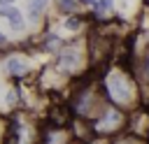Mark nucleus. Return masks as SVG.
<instances>
[{
  "label": "nucleus",
  "instance_id": "f257e3e1",
  "mask_svg": "<svg viewBox=\"0 0 149 144\" xmlns=\"http://www.w3.org/2000/svg\"><path fill=\"white\" fill-rule=\"evenodd\" d=\"M105 86L109 91V98H114L116 102H128L130 100V86H128V81L121 74H112L105 81Z\"/></svg>",
  "mask_w": 149,
  "mask_h": 144
},
{
  "label": "nucleus",
  "instance_id": "f03ea898",
  "mask_svg": "<svg viewBox=\"0 0 149 144\" xmlns=\"http://www.w3.org/2000/svg\"><path fill=\"white\" fill-rule=\"evenodd\" d=\"M79 63H81V53H79L77 46H70V49H63L61 51V58H58L61 70H74Z\"/></svg>",
  "mask_w": 149,
  "mask_h": 144
},
{
  "label": "nucleus",
  "instance_id": "7ed1b4c3",
  "mask_svg": "<svg viewBox=\"0 0 149 144\" xmlns=\"http://www.w3.org/2000/svg\"><path fill=\"white\" fill-rule=\"evenodd\" d=\"M121 128V111L119 109H105L102 118L98 121V130H116Z\"/></svg>",
  "mask_w": 149,
  "mask_h": 144
},
{
  "label": "nucleus",
  "instance_id": "20e7f679",
  "mask_svg": "<svg viewBox=\"0 0 149 144\" xmlns=\"http://www.w3.org/2000/svg\"><path fill=\"white\" fill-rule=\"evenodd\" d=\"M2 19L14 28V30H23V19H21V12L16 9V7H9V5H5L2 7Z\"/></svg>",
  "mask_w": 149,
  "mask_h": 144
},
{
  "label": "nucleus",
  "instance_id": "39448f33",
  "mask_svg": "<svg viewBox=\"0 0 149 144\" xmlns=\"http://www.w3.org/2000/svg\"><path fill=\"white\" fill-rule=\"evenodd\" d=\"M5 70H7V74L23 77V74H28V63H26V60H21V58H16V56H12V58H7Z\"/></svg>",
  "mask_w": 149,
  "mask_h": 144
},
{
  "label": "nucleus",
  "instance_id": "423d86ee",
  "mask_svg": "<svg viewBox=\"0 0 149 144\" xmlns=\"http://www.w3.org/2000/svg\"><path fill=\"white\" fill-rule=\"evenodd\" d=\"M47 5H49V0H28V14H30V19L37 21L47 12Z\"/></svg>",
  "mask_w": 149,
  "mask_h": 144
},
{
  "label": "nucleus",
  "instance_id": "0eeeda50",
  "mask_svg": "<svg viewBox=\"0 0 149 144\" xmlns=\"http://www.w3.org/2000/svg\"><path fill=\"white\" fill-rule=\"evenodd\" d=\"M58 5H61V9H65V12H74V9H77V2H74V0H58Z\"/></svg>",
  "mask_w": 149,
  "mask_h": 144
},
{
  "label": "nucleus",
  "instance_id": "6e6552de",
  "mask_svg": "<svg viewBox=\"0 0 149 144\" xmlns=\"http://www.w3.org/2000/svg\"><path fill=\"white\" fill-rule=\"evenodd\" d=\"M95 9H98V12H107V9H112V0H98V2H95Z\"/></svg>",
  "mask_w": 149,
  "mask_h": 144
},
{
  "label": "nucleus",
  "instance_id": "1a4fd4ad",
  "mask_svg": "<svg viewBox=\"0 0 149 144\" xmlns=\"http://www.w3.org/2000/svg\"><path fill=\"white\" fill-rule=\"evenodd\" d=\"M79 26H81L79 19H65V28H68V30H77Z\"/></svg>",
  "mask_w": 149,
  "mask_h": 144
},
{
  "label": "nucleus",
  "instance_id": "9d476101",
  "mask_svg": "<svg viewBox=\"0 0 149 144\" xmlns=\"http://www.w3.org/2000/svg\"><path fill=\"white\" fill-rule=\"evenodd\" d=\"M12 2H14V0H0V5H2V7H5V5H12Z\"/></svg>",
  "mask_w": 149,
  "mask_h": 144
},
{
  "label": "nucleus",
  "instance_id": "9b49d317",
  "mask_svg": "<svg viewBox=\"0 0 149 144\" xmlns=\"http://www.w3.org/2000/svg\"><path fill=\"white\" fill-rule=\"evenodd\" d=\"M81 2H86V5H93V0H81Z\"/></svg>",
  "mask_w": 149,
  "mask_h": 144
}]
</instances>
